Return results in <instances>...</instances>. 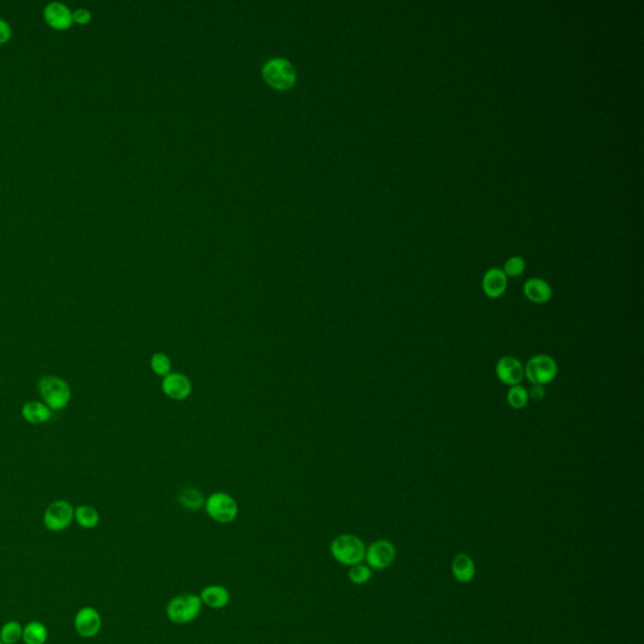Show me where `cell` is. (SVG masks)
<instances>
[{"label":"cell","instance_id":"cell-1","mask_svg":"<svg viewBox=\"0 0 644 644\" xmlns=\"http://www.w3.org/2000/svg\"><path fill=\"white\" fill-rule=\"evenodd\" d=\"M38 393L43 403L52 411L58 412L66 409L71 403L72 389L65 379L57 375H44L38 380Z\"/></svg>","mask_w":644,"mask_h":644},{"label":"cell","instance_id":"cell-2","mask_svg":"<svg viewBox=\"0 0 644 644\" xmlns=\"http://www.w3.org/2000/svg\"><path fill=\"white\" fill-rule=\"evenodd\" d=\"M330 552L332 558L340 564L354 566L361 564L365 560L366 546L364 541L358 536L352 534H342L332 540Z\"/></svg>","mask_w":644,"mask_h":644},{"label":"cell","instance_id":"cell-3","mask_svg":"<svg viewBox=\"0 0 644 644\" xmlns=\"http://www.w3.org/2000/svg\"><path fill=\"white\" fill-rule=\"evenodd\" d=\"M201 599L194 594H181L169 602L166 616L175 625H188L195 620L201 611Z\"/></svg>","mask_w":644,"mask_h":644},{"label":"cell","instance_id":"cell-4","mask_svg":"<svg viewBox=\"0 0 644 644\" xmlns=\"http://www.w3.org/2000/svg\"><path fill=\"white\" fill-rule=\"evenodd\" d=\"M524 368L525 378L527 379L532 386H544L552 383V380L556 378L559 372L555 359L546 354L532 356Z\"/></svg>","mask_w":644,"mask_h":644},{"label":"cell","instance_id":"cell-5","mask_svg":"<svg viewBox=\"0 0 644 644\" xmlns=\"http://www.w3.org/2000/svg\"><path fill=\"white\" fill-rule=\"evenodd\" d=\"M206 511L220 524H231L238 516V504L226 492H215L206 498Z\"/></svg>","mask_w":644,"mask_h":644},{"label":"cell","instance_id":"cell-6","mask_svg":"<svg viewBox=\"0 0 644 644\" xmlns=\"http://www.w3.org/2000/svg\"><path fill=\"white\" fill-rule=\"evenodd\" d=\"M74 520V507L66 499H57L47 507L43 524L47 530L60 532L66 530Z\"/></svg>","mask_w":644,"mask_h":644},{"label":"cell","instance_id":"cell-7","mask_svg":"<svg viewBox=\"0 0 644 644\" xmlns=\"http://www.w3.org/2000/svg\"><path fill=\"white\" fill-rule=\"evenodd\" d=\"M263 77L271 86L279 90H287L296 80V72L292 65L283 58L268 60L263 68Z\"/></svg>","mask_w":644,"mask_h":644},{"label":"cell","instance_id":"cell-8","mask_svg":"<svg viewBox=\"0 0 644 644\" xmlns=\"http://www.w3.org/2000/svg\"><path fill=\"white\" fill-rule=\"evenodd\" d=\"M395 558H397L395 546L388 540H383V538L377 540L366 549V563H368V566L374 570L388 569L395 561Z\"/></svg>","mask_w":644,"mask_h":644},{"label":"cell","instance_id":"cell-9","mask_svg":"<svg viewBox=\"0 0 644 644\" xmlns=\"http://www.w3.org/2000/svg\"><path fill=\"white\" fill-rule=\"evenodd\" d=\"M74 628L81 637H96L102 628L100 613L92 606L82 608L74 617Z\"/></svg>","mask_w":644,"mask_h":644},{"label":"cell","instance_id":"cell-10","mask_svg":"<svg viewBox=\"0 0 644 644\" xmlns=\"http://www.w3.org/2000/svg\"><path fill=\"white\" fill-rule=\"evenodd\" d=\"M496 375L498 380L506 386H520L525 378V368L518 358L509 355L498 360Z\"/></svg>","mask_w":644,"mask_h":644},{"label":"cell","instance_id":"cell-11","mask_svg":"<svg viewBox=\"0 0 644 644\" xmlns=\"http://www.w3.org/2000/svg\"><path fill=\"white\" fill-rule=\"evenodd\" d=\"M163 392L173 400H184L192 394L193 386L190 379L181 372H170L163 379Z\"/></svg>","mask_w":644,"mask_h":644},{"label":"cell","instance_id":"cell-12","mask_svg":"<svg viewBox=\"0 0 644 644\" xmlns=\"http://www.w3.org/2000/svg\"><path fill=\"white\" fill-rule=\"evenodd\" d=\"M482 288L487 297L499 299L507 288V276L499 268H491L484 276Z\"/></svg>","mask_w":644,"mask_h":644},{"label":"cell","instance_id":"cell-13","mask_svg":"<svg viewBox=\"0 0 644 644\" xmlns=\"http://www.w3.org/2000/svg\"><path fill=\"white\" fill-rule=\"evenodd\" d=\"M20 413L23 419L32 425L44 424L52 418V411L40 400H29L24 403Z\"/></svg>","mask_w":644,"mask_h":644},{"label":"cell","instance_id":"cell-14","mask_svg":"<svg viewBox=\"0 0 644 644\" xmlns=\"http://www.w3.org/2000/svg\"><path fill=\"white\" fill-rule=\"evenodd\" d=\"M524 295L526 299L534 304H546L552 297V286L541 279H530L524 286Z\"/></svg>","mask_w":644,"mask_h":644},{"label":"cell","instance_id":"cell-15","mask_svg":"<svg viewBox=\"0 0 644 644\" xmlns=\"http://www.w3.org/2000/svg\"><path fill=\"white\" fill-rule=\"evenodd\" d=\"M452 574L459 583L467 584L474 578L476 575V565L470 555L467 554H457L452 561Z\"/></svg>","mask_w":644,"mask_h":644},{"label":"cell","instance_id":"cell-16","mask_svg":"<svg viewBox=\"0 0 644 644\" xmlns=\"http://www.w3.org/2000/svg\"><path fill=\"white\" fill-rule=\"evenodd\" d=\"M201 603L212 609H223L229 604L231 595L226 588L222 585H209L200 593Z\"/></svg>","mask_w":644,"mask_h":644},{"label":"cell","instance_id":"cell-17","mask_svg":"<svg viewBox=\"0 0 644 644\" xmlns=\"http://www.w3.org/2000/svg\"><path fill=\"white\" fill-rule=\"evenodd\" d=\"M44 15H46L47 22L52 27L58 28V29H65L68 27L74 19L69 9L65 4L57 3V1L47 6Z\"/></svg>","mask_w":644,"mask_h":644},{"label":"cell","instance_id":"cell-18","mask_svg":"<svg viewBox=\"0 0 644 644\" xmlns=\"http://www.w3.org/2000/svg\"><path fill=\"white\" fill-rule=\"evenodd\" d=\"M74 520L81 527L91 530L100 524V513L92 506H79L74 509Z\"/></svg>","mask_w":644,"mask_h":644},{"label":"cell","instance_id":"cell-19","mask_svg":"<svg viewBox=\"0 0 644 644\" xmlns=\"http://www.w3.org/2000/svg\"><path fill=\"white\" fill-rule=\"evenodd\" d=\"M23 642L26 644H44L48 639L46 625L40 622H29L23 628Z\"/></svg>","mask_w":644,"mask_h":644},{"label":"cell","instance_id":"cell-20","mask_svg":"<svg viewBox=\"0 0 644 644\" xmlns=\"http://www.w3.org/2000/svg\"><path fill=\"white\" fill-rule=\"evenodd\" d=\"M22 637H23V627L15 620L7 622L0 629V641L4 644H17Z\"/></svg>","mask_w":644,"mask_h":644},{"label":"cell","instance_id":"cell-21","mask_svg":"<svg viewBox=\"0 0 644 644\" xmlns=\"http://www.w3.org/2000/svg\"><path fill=\"white\" fill-rule=\"evenodd\" d=\"M529 400H530L529 393L524 386H513L507 392V403L512 409H516V411L524 409L525 406L529 404Z\"/></svg>","mask_w":644,"mask_h":644},{"label":"cell","instance_id":"cell-22","mask_svg":"<svg viewBox=\"0 0 644 644\" xmlns=\"http://www.w3.org/2000/svg\"><path fill=\"white\" fill-rule=\"evenodd\" d=\"M179 501L188 510H199L204 504V497L201 492L195 488H185L180 492Z\"/></svg>","mask_w":644,"mask_h":644},{"label":"cell","instance_id":"cell-23","mask_svg":"<svg viewBox=\"0 0 644 644\" xmlns=\"http://www.w3.org/2000/svg\"><path fill=\"white\" fill-rule=\"evenodd\" d=\"M150 366L156 375L165 378L172 372V360L164 352H156L151 356Z\"/></svg>","mask_w":644,"mask_h":644},{"label":"cell","instance_id":"cell-24","mask_svg":"<svg viewBox=\"0 0 644 644\" xmlns=\"http://www.w3.org/2000/svg\"><path fill=\"white\" fill-rule=\"evenodd\" d=\"M347 577L350 579L352 584L364 585L372 579V569L368 565H354V566H350Z\"/></svg>","mask_w":644,"mask_h":644},{"label":"cell","instance_id":"cell-25","mask_svg":"<svg viewBox=\"0 0 644 644\" xmlns=\"http://www.w3.org/2000/svg\"><path fill=\"white\" fill-rule=\"evenodd\" d=\"M502 271L505 272L506 276L518 277L525 271L524 259L521 258V257H511V258L507 259Z\"/></svg>","mask_w":644,"mask_h":644},{"label":"cell","instance_id":"cell-26","mask_svg":"<svg viewBox=\"0 0 644 644\" xmlns=\"http://www.w3.org/2000/svg\"><path fill=\"white\" fill-rule=\"evenodd\" d=\"M527 393H529V399H532L534 402H541L546 395V392H545L543 386H532L530 392Z\"/></svg>","mask_w":644,"mask_h":644},{"label":"cell","instance_id":"cell-27","mask_svg":"<svg viewBox=\"0 0 644 644\" xmlns=\"http://www.w3.org/2000/svg\"><path fill=\"white\" fill-rule=\"evenodd\" d=\"M72 18L79 23H87L91 18V14L86 9H77L72 13Z\"/></svg>","mask_w":644,"mask_h":644},{"label":"cell","instance_id":"cell-28","mask_svg":"<svg viewBox=\"0 0 644 644\" xmlns=\"http://www.w3.org/2000/svg\"><path fill=\"white\" fill-rule=\"evenodd\" d=\"M10 37V27L6 20L0 19V43L6 42Z\"/></svg>","mask_w":644,"mask_h":644},{"label":"cell","instance_id":"cell-29","mask_svg":"<svg viewBox=\"0 0 644 644\" xmlns=\"http://www.w3.org/2000/svg\"><path fill=\"white\" fill-rule=\"evenodd\" d=\"M0 644H4V643H3V642H1V641H0Z\"/></svg>","mask_w":644,"mask_h":644}]
</instances>
